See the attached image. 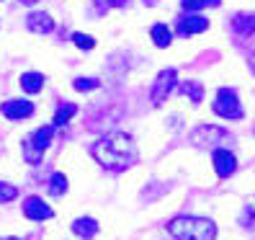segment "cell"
Masks as SVG:
<instances>
[{
  "label": "cell",
  "mask_w": 255,
  "mask_h": 240,
  "mask_svg": "<svg viewBox=\"0 0 255 240\" xmlns=\"http://www.w3.org/2000/svg\"><path fill=\"white\" fill-rule=\"evenodd\" d=\"M21 88H23L28 96L39 93L41 88H44V75L41 72H23L21 75Z\"/></svg>",
  "instance_id": "4fadbf2b"
},
{
  "label": "cell",
  "mask_w": 255,
  "mask_h": 240,
  "mask_svg": "<svg viewBox=\"0 0 255 240\" xmlns=\"http://www.w3.org/2000/svg\"><path fill=\"white\" fill-rule=\"evenodd\" d=\"M72 41L78 44L80 49H93L96 47V39L88 36V34H72Z\"/></svg>",
  "instance_id": "7402d4cb"
},
{
  "label": "cell",
  "mask_w": 255,
  "mask_h": 240,
  "mask_svg": "<svg viewBox=\"0 0 255 240\" xmlns=\"http://www.w3.org/2000/svg\"><path fill=\"white\" fill-rule=\"evenodd\" d=\"M93 158L98 166H103L106 171H124L131 166L134 155H137V145L129 134L124 132H114V134H106L101 137L96 145H93Z\"/></svg>",
  "instance_id": "6da1fadb"
},
{
  "label": "cell",
  "mask_w": 255,
  "mask_h": 240,
  "mask_svg": "<svg viewBox=\"0 0 255 240\" xmlns=\"http://www.w3.org/2000/svg\"><path fill=\"white\" fill-rule=\"evenodd\" d=\"M18 197V189L13 186V184H5V181H0V202L3 204H8V202H13Z\"/></svg>",
  "instance_id": "ffe728a7"
},
{
  "label": "cell",
  "mask_w": 255,
  "mask_h": 240,
  "mask_svg": "<svg viewBox=\"0 0 255 240\" xmlns=\"http://www.w3.org/2000/svg\"><path fill=\"white\" fill-rule=\"evenodd\" d=\"M209 28V21L204 16H186L178 21V34L181 36H193V34H201Z\"/></svg>",
  "instance_id": "8fae6325"
},
{
  "label": "cell",
  "mask_w": 255,
  "mask_h": 240,
  "mask_svg": "<svg viewBox=\"0 0 255 240\" xmlns=\"http://www.w3.org/2000/svg\"><path fill=\"white\" fill-rule=\"evenodd\" d=\"M98 85H101V80H96V78H75V80H72V88H75V91H80V93L96 91Z\"/></svg>",
  "instance_id": "d6986e66"
},
{
  "label": "cell",
  "mask_w": 255,
  "mask_h": 240,
  "mask_svg": "<svg viewBox=\"0 0 255 240\" xmlns=\"http://www.w3.org/2000/svg\"><path fill=\"white\" fill-rule=\"evenodd\" d=\"M168 233L175 240H214L217 235V225L206 217H193V215H183L175 217L168 225Z\"/></svg>",
  "instance_id": "7a4b0ae2"
},
{
  "label": "cell",
  "mask_w": 255,
  "mask_h": 240,
  "mask_svg": "<svg viewBox=\"0 0 255 240\" xmlns=\"http://www.w3.org/2000/svg\"><path fill=\"white\" fill-rule=\"evenodd\" d=\"M26 26L31 28L34 34H52L54 31V18L44 10H34V13H28Z\"/></svg>",
  "instance_id": "30bf717a"
},
{
  "label": "cell",
  "mask_w": 255,
  "mask_h": 240,
  "mask_svg": "<svg viewBox=\"0 0 255 240\" xmlns=\"http://www.w3.org/2000/svg\"><path fill=\"white\" fill-rule=\"evenodd\" d=\"M214 171H217V176L219 178H230L235 171H237V158L230 153V150H214Z\"/></svg>",
  "instance_id": "9c48e42d"
},
{
  "label": "cell",
  "mask_w": 255,
  "mask_h": 240,
  "mask_svg": "<svg viewBox=\"0 0 255 240\" xmlns=\"http://www.w3.org/2000/svg\"><path fill=\"white\" fill-rule=\"evenodd\" d=\"M0 114L10 122H21V119H28L34 114V103L31 101H23V98H13V101H5L0 106Z\"/></svg>",
  "instance_id": "5b68a950"
},
{
  "label": "cell",
  "mask_w": 255,
  "mask_h": 240,
  "mask_svg": "<svg viewBox=\"0 0 255 240\" xmlns=\"http://www.w3.org/2000/svg\"><path fill=\"white\" fill-rule=\"evenodd\" d=\"M21 3H23V5H34V3H36V0H21Z\"/></svg>",
  "instance_id": "603a6c76"
},
{
  "label": "cell",
  "mask_w": 255,
  "mask_h": 240,
  "mask_svg": "<svg viewBox=\"0 0 255 240\" xmlns=\"http://www.w3.org/2000/svg\"><path fill=\"white\" fill-rule=\"evenodd\" d=\"M75 114H78V106H75V103H62V106L57 109V114H54V124H57V127L67 124Z\"/></svg>",
  "instance_id": "9a60e30c"
},
{
  "label": "cell",
  "mask_w": 255,
  "mask_h": 240,
  "mask_svg": "<svg viewBox=\"0 0 255 240\" xmlns=\"http://www.w3.org/2000/svg\"><path fill=\"white\" fill-rule=\"evenodd\" d=\"M5 240H21V238H5Z\"/></svg>",
  "instance_id": "cb8c5ba5"
},
{
  "label": "cell",
  "mask_w": 255,
  "mask_h": 240,
  "mask_svg": "<svg viewBox=\"0 0 255 240\" xmlns=\"http://www.w3.org/2000/svg\"><path fill=\"white\" fill-rule=\"evenodd\" d=\"M23 215L28 220H34V222H44V220L54 217V209L39 197H28V199H23Z\"/></svg>",
  "instance_id": "8992f818"
},
{
  "label": "cell",
  "mask_w": 255,
  "mask_h": 240,
  "mask_svg": "<svg viewBox=\"0 0 255 240\" xmlns=\"http://www.w3.org/2000/svg\"><path fill=\"white\" fill-rule=\"evenodd\" d=\"M152 41H155V47H160V49H165V47H170V41H173V31L165 23H155L152 26Z\"/></svg>",
  "instance_id": "5bb4252c"
},
{
  "label": "cell",
  "mask_w": 255,
  "mask_h": 240,
  "mask_svg": "<svg viewBox=\"0 0 255 240\" xmlns=\"http://www.w3.org/2000/svg\"><path fill=\"white\" fill-rule=\"evenodd\" d=\"M235 31L237 34H253L255 31V16H237L235 18Z\"/></svg>",
  "instance_id": "e0dca14e"
},
{
  "label": "cell",
  "mask_w": 255,
  "mask_h": 240,
  "mask_svg": "<svg viewBox=\"0 0 255 240\" xmlns=\"http://www.w3.org/2000/svg\"><path fill=\"white\" fill-rule=\"evenodd\" d=\"M173 85H175V70H162L157 72V78L152 83V103H160L165 96H168L173 91Z\"/></svg>",
  "instance_id": "ba28073f"
},
{
  "label": "cell",
  "mask_w": 255,
  "mask_h": 240,
  "mask_svg": "<svg viewBox=\"0 0 255 240\" xmlns=\"http://www.w3.org/2000/svg\"><path fill=\"white\" fill-rule=\"evenodd\" d=\"M186 10H201L206 5H219V0H181Z\"/></svg>",
  "instance_id": "44dd1931"
},
{
  "label": "cell",
  "mask_w": 255,
  "mask_h": 240,
  "mask_svg": "<svg viewBox=\"0 0 255 240\" xmlns=\"http://www.w3.org/2000/svg\"><path fill=\"white\" fill-rule=\"evenodd\" d=\"M214 114H219L224 119H240L243 116V106H240V101H237L232 88H222L214 96Z\"/></svg>",
  "instance_id": "277c9868"
},
{
  "label": "cell",
  "mask_w": 255,
  "mask_h": 240,
  "mask_svg": "<svg viewBox=\"0 0 255 240\" xmlns=\"http://www.w3.org/2000/svg\"><path fill=\"white\" fill-rule=\"evenodd\" d=\"M181 91H183V96H188L191 101H201V96H204V91H201V85L199 83H193V80H186L183 85H181Z\"/></svg>",
  "instance_id": "ac0fdd59"
},
{
  "label": "cell",
  "mask_w": 255,
  "mask_h": 240,
  "mask_svg": "<svg viewBox=\"0 0 255 240\" xmlns=\"http://www.w3.org/2000/svg\"><path fill=\"white\" fill-rule=\"evenodd\" d=\"M72 233L80 235L83 240L93 238L98 233V220H93V217H78V220L72 222Z\"/></svg>",
  "instance_id": "7c38bea8"
},
{
  "label": "cell",
  "mask_w": 255,
  "mask_h": 240,
  "mask_svg": "<svg viewBox=\"0 0 255 240\" xmlns=\"http://www.w3.org/2000/svg\"><path fill=\"white\" fill-rule=\"evenodd\" d=\"M52 137H54V127H39V129H34L31 134H28V137L23 140V145H21L26 163L36 166V163L41 160V155H44V150L49 147Z\"/></svg>",
  "instance_id": "3957f363"
},
{
  "label": "cell",
  "mask_w": 255,
  "mask_h": 240,
  "mask_svg": "<svg viewBox=\"0 0 255 240\" xmlns=\"http://www.w3.org/2000/svg\"><path fill=\"white\" fill-rule=\"evenodd\" d=\"M191 137L199 147H217L219 142L227 140V132L219 129V127H199V129H193Z\"/></svg>",
  "instance_id": "52a82bcc"
},
{
  "label": "cell",
  "mask_w": 255,
  "mask_h": 240,
  "mask_svg": "<svg viewBox=\"0 0 255 240\" xmlns=\"http://www.w3.org/2000/svg\"><path fill=\"white\" fill-rule=\"evenodd\" d=\"M65 191H67V176L65 173H54L49 178V194L52 197H62Z\"/></svg>",
  "instance_id": "2e32d148"
}]
</instances>
